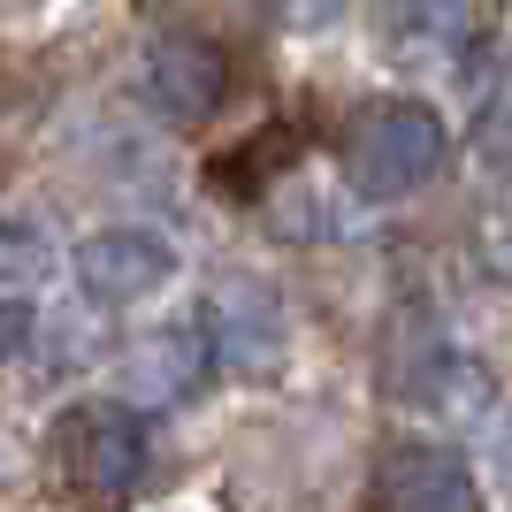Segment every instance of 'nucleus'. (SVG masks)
<instances>
[{"instance_id":"1","label":"nucleus","mask_w":512,"mask_h":512,"mask_svg":"<svg viewBox=\"0 0 512 512\" xmlns=\"http://www.w3.org/2000/svg\"><path fill=\"white\" fill-rule=\"evenodd\" d=\"M444 161V115L428 100H383L352 123V146H344V176L352 192L367 199H406L421 192Z\"/></svg>"},{"instance_id":"12","label":"nucleus","mask_w":512,"mask_h":512,"mask_svg":"<svg viewBox=\"0 0 512 512\" xmlns=\"http://www.w3.org/2000/svg\"><path fill=\"white\" fill-rule=\"evenodd\" d=\"M497 474H505V490H512V421H505V436H497Z\"/></svg>"},{"instance_id":"7","label":"nucleus","mask_w":512,"mask_h":512,"mask_svg":"<svg viewBox=\"0 0 512 512\" xmlns=\"http://www.w3.org/2000/svg\"><path fill=\"white\" fill-rule=\"evenodd\" d=\"M199 367H207V337H199V329H161L153 344H138L123 360V398H138V406H176V398L199 383Z\"/></svg>"},{"instance_id":"9","label":"nucleus","mask_w":512,"mask_h":512,"mask_svg":"<svg viewBox=\"0 0 512 512\" xmlns=\"http://www.w3.org/2000/svg\"><path fill=\"white\" fill-rule=\"evenodd\" d=\"M54 268V245H46V222L39 214H0V283L16 299L23 283H39Z\"/></svg>"},{"instance_id":"10","label":"nucleus","mask_w":512,"mask_h":512,"mask_svg":"<svg viewBox=\"0 0 512 512\" xmlns=\"http://www.w3.org/2000/svg\"><path fill=\"white\" fill-rule=\"evenodd\" d=\"M31 329H39V306L31 299H0V360H23Z\"/></svg>"},{"instance_id":"3","label":"nucleus","mask_w":512,"mask_h":512,"mask_svg":"<svg viewBox=\"0 0 512 512\" xmlns=\"http://www.w3.org/2000/svg\"><path fill=\"white\" fill-rule=\"evenodd\" d=\"M62 467L69 490L92 505H123L146 474V413L138 406H77L62 421Z\"/></svg>"},{"instance_id":"11","label":"nucleus","mask_w":512,"mask_h":512,"mask_svg":"<svg viewBox=\"0 0 512 512\" xmlns=\"http://www.w3.org/2000/svg\"><path fill=\"white\" fill-rule=\"evenodd\" d=\"M490 268H497V276H505V283H512V222H505V230H497V237H490Z\"/></svg>"},{"instance_id":"2","label":"nucleus","mask_w":512,"mask_h":512,"mask_svg":"<svg viewBox=\"0 0 512 512\" xmlns=\"http://www.w3.org/2000/svg\"><path fill=\"white\" fill-rule=\"evenodd\" d=\"M199 337H207V360L230 367L237 383H268V375H283L291 329H283L276 283H260V276H222V283L207 291V321H199Z\"/></svg>"},{"instance_id":"4","label":"nucleus","mask_w":512,"mask_h":512,"mask_svg":"<svg viewBox=\"0 0 512 512\" xmlns=\"http://www.w3.org/2000/svg\"><path fill=\"white\" fill-rule=\"evenodd\" d=\"M176 276V245L146 222H107L77 245V283L85 299L100 306H130V299H153L161 283Z\"/></svg>"},{"instance_id":"8","label":"nucleus","mask_w":512,"mask_h":512,"mask_svg":"<svg viewBox=\"0 0 512 512\" xmlns=\"http://www.w3.org/2000/svg\"><path fill=\"white\" fill-rule=\"evenodd\" d=\"M413 398H421L436 421L459 428V421H482L497 390H490V367H482V360H467V352H436V360L413 375Z\"/></svg>"},{"instance_id":"6","label":"nucleus","mask_w":512,"mask_h":512,"mask_svg":"<svg viewBox=\"0 0 512 512\" xmlns=\"http://www.w3.org/2000/svg\"><path fill=\"white\" fill-rule=\"evenodd\" d=\"M375 512H482L474 474L444 444H398L375 467Z\"/></svg>"},{"instance_id":"5","label":"nucleus","mask_w":512,"mask_h":512,"mask_svg":"<svg viewBox=\"0 0 512 512\" xmlns=\"http://www.w3.org/2000/svg\"><path fill=\"white\" fill-rule=\"evenodd\" d=\"M146 107L161 123H207L222 107V46L192 31H161L146 46Z\"/></svg>"}]
</instances>
